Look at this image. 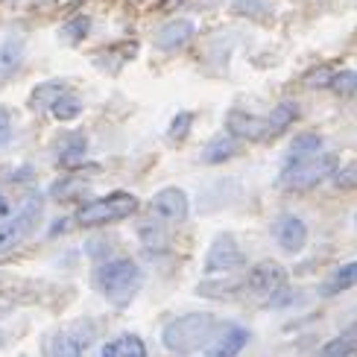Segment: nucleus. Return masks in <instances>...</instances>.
I'll return each instance as SVG.
<instances>
[{
    "label": "nucleus",
    "instance_id": "nucleus-21",
    "mask_svg": "<svg viewBox=\"0 0 357 357\" xmlns=\"http://www.w3.org/2000/svg\"><path fill=\"white\" fill-rule=\"evenodd\" d=\"M357 351V328H349L340 337L328 340L322 349H319V357H351Z\"/></svg>",
    "mask_w": 357,
    "mask_h": 357
},
{
    "label": "nucleus",
    "instance_id": "nucleus-6",
    "mask_svg": "<svg viewBox=\"0 0 357 357\" xmlns=\"http://www.w3.org/2000/svg\"><path fill=\"white\" fill-rule=\"evenodd\" d=\"M281 287H287V270L275 261H261L258 266H252L243 281V290H249L255 299L264 302H270Z\"/></svg>",
    "mask_w": 357,
    "mask_h": 357
},
{
    "label": "nucleus",
    "instance_id": "nucleus-27",
    "mask_svg": "<svg viewBox=\"0 0 357 357\" xmlns=\"http://www.w3.org/2000/svg\"><path fill=\"white\" fill-rule=\"evenodd\" d=\"M190 126H193V114H190V112H178L173 121H170V129H167L170 141H185L188 132H190Z\"/></svg>",
    "mask_w": 357,
    "mask_h": 357
},
{
    "label": "nucleus",
    "instance_id": "nucleus-20",
    "mask_svg": "<svg viewBox=\"0 0 357 357\" xmlns=\"http://www.w3.org/2000/svg\"><path fill=\"white\" fill-rule=\"evenodd\" d=\"M24 62V44L18 38H6L0 44V79L12 77Z\"/></svg>",
    "mask_w": 357,
    "mask_h": 357
},
{
    "label": "nucleus",
    "instance_id": "nucleus-25",
    "mask_svg": "<svg viewBox=\"0 0 357 357\" xmlns=\"http://www.w3.org/2000/svg\"><path fill=\"white\" fill-rule=\"evenodd\" d=\"M328 88L337 97H354L357 94V70H337Z\"/></svg>",
    "mask_w": 357,
    "mask_h": 357
},
{
    "label": "nucleus",
    "instance_id": "nucleus-29",
    "mask_svg": "<svg viewBox=\"0 0 357 357\" xmlns=\"http://www.w3.org/2000/svg\"><path fill=\"white\" fill-rule=\"evenodd\" d=\"M9 138H12V112L0 106V150L9 144Z\"/></svg>",
    "mask_w": 357,
    "mask_h": 357
},
{
    "label": "nucleus",
    "instance_id": "nucleus-19",
    "mask_svg": "<svg viewBox=\"0 0 357 357\" xmlns=\"http://www.w3.org/2000/svg\"><path fill=\"white\" fill-rule=\"evenodd\" d=\"M357 287V261H349L343 266H337V273L328 278V284L322 287V296H337Z\"/></svg>",
    "mask_w": 357,
    "mask_h": 357
},
{
    "label": "nucleus",
    "instance_id": "nucleus-17",
    "mask_svg": "<svg viewBox=\"0 0 357 357\" xmlns=\"http://www.w3.org/2000/svg\"><path fill=\"white\" fill-rule=\"evenodd\" d=\"M237 153H241V141H234L231 135H220V138L205 144L202 161H205V165H222V161L234 158Z\"/></svg>",
    "mask_w": 357,
    "mask_h": 357
},
{
    "label": "nucleus",
    "instance_id": "nucleus-1",
    "mask_svg": "<svg viewBox=\"0 0 357 357\" xmlns=\"http://www.w3.org/2000/svg\"><path fill=\"white\" fill-rule=\"evenodd\" d=\"M217 325H220L217 317L208 314V310L176 317V319H170L165 325V331H161V346H165L170 354H176V357L202 351L208 346V340L214 337Z\"/></svg>",
    "mask_w": 357,
    "mask_h": 357
},
{
    "label": "nucleus",
    "instance_id": "nucleus-5",
    "mask_svg": "<svg viewBox=\"0 0 357 357\" xmlns=\"http://www.w3.org/2000/svg\"><path fill=\"white\" fill-rule=\"evenodd\" d=\"M41 217H44V197L41 193H29V197L21 202L18 211L9 214L3 222H0V252L26 241V237L38 229Z\"/></svg>",
    "mask_w": 357,
    "mask_h": 357
},
{
    "label": "nucleus",
    "instance_id": "nucleus-7",
    "mask_svg": "<svg viewBox=\"0 0 357 357\" xmlns=\"http://www.w3.org/2000/svg\"><path fill=\"white\" fill-rule=\"evenodd\" d=\"M94 343V331H91V322L82 319L70 328L59 331L56 337H50L47 343V357H85L88 346Z\"/></svg>",
    "mask_w": 357,
    "mask_h": 357
},
{
    "label": "nucleus",
    "instance_id": "nucleus-22",
    "mask_svg": "<svg viewBox=\"0 0 357 357\" xmlns=\"http://www.w3.org/2000/svg\"><path fill=\"white\" fill-rule=\"evenodd\" d=\"M79 112H82V100L73 91H62L50 102V114L56 117V121H77Z\"/></svg>",
    "mask_w": 357,
    "mask_h": 357
},
{
    "label": "nucleus",
    "instance_id": "nucleus-2",
    "mask_svg": "<svg viewBox=\"0 0 357 357\" xmlns=\"http://www.w3.org/2000/svg\"><path fill=\"white\" fill-rule=\"evenodd\" d=\"M141 266L132 258H112L94 270V287L106 296L114 307H126L141 290Z\"/></svg>",
    "mask_w": 357,
    "mask_h": 357
},
{
    "label": "nucleus",
    "instance_id": "nucleus-8",
    "mask_svg": "<svg viewBox=\"0 0 357 357\" xmlns=\"http://www.w3.org/2000/svg\"><path fill=\"white\" fill-rule=\"evenodd\" d=\"M249 328L246 325H237V322H226V325H217L214 337L208 340V346L202 349L205 357H237L246 346H249Z\"/></svg>",
    "mask_w": 357,
    "mask_h": 357
},
{
    "label": "nucleus",
    "instance_id": "nucleus-28",
    "mask_svg": "<svg viewBox=\"0 0 357 357\" xmlns=\"http://www.w3.org/2000/svg\"><path fill=\"white\" fill-rule=\"evenodd\" d=\"M334 185H337V188H343V190L357 188V161H351V165L340 167V170L334 173Z\"/></svg>",
    "mask_w": 357,
    "mask_h": 357
},
{
    "label": "nucleus",
    "instance_id": "nucleus-33",
    "mask_svg": "<svg viewBox=\"0 0 357 357\" xmlns=\"http://www.w3.org/2000/svg\"><path fill=\"white\" fill-rule=\"evenodd\" d=\"M0 346H3V334H0Z\"/></svg>",
    "mask_w": 357,
    "mask_h": 357
},
{
    "label": "nucleus",
    "instance_id": "nucleus-9",
    "mask_svg": "<svg viewBox=\"0 0 357 357\" xmlns=\"http://www.w3.org/2000/svg\"><path fill=\"white\" fill-rule=\"evenodd\" d=\"M246 264L241 246L231 234H217L214 243L208 246V255H205V273H234Z\"/></svg>",
    "mask_w": 357,
    "mask_h": 357
},
{
    "label": "nucleus",
    "instance_id": "nucleus-26",
    "mask_svg": "<svg viewBox=\"0 0 357 357\" xmlns=\"http://www.w3.org/2000/svg\"><path fill=\"white\" fill-rule=\"evenodd\" d=\"M88 29H91V21H88L85 15H77V18H70V21L62 26V33H65V38H68L70 44H77V41H82V38L88 36Z\"/></svg>",
    "mask_w": 357,
    "mask_h": 357
},
{
    "label": "nucleus",
    "instance_id": "nucleus-18",
    "mask_svg": "<svg viewBox=\"0 0 357 357\" xmlns=\"http://www.w3.org/2000/svg\"><path fill=\"white\" fill-rule=\"evenodd\" d=\"M322 153V135L319 132H302L290 141V150H287V161H302L310 155H319Z\"/></svg>",
    "mask_w": 357,
    "mask_h": 357
},
{
    "label": "nucleus",
    "instance_id": "nucleus-4",
    "mask_svg": "<svg viewBox=\"0 0 357 357\" xmlns=\"http://www.w3.org/2000/svg\"><path fill=\"white\" fill-rule=\"evenodd\" d=\"M138 197L129 190H112L106 197H100L94 202L82 205L77 211V226L82 229H97V226H112V222H121L132 214H138Z\"/></svg>",
    "mask_w": 357,
    "mask_h": 357
},
{
    "label": "nucleus",
    "instance_id": "nucleus-24",
    "mask_svg": "<svg viewBox=\"0 0 357 357\" xmlns=\"http://www.w3.org/2000/svg\"><path fill=\"white\" fill-rule=\"evenodd\" d=\"M234 12L237 15H246V18H273V3L270 0H234Z\"/></svg>",
    "mask_w": 357,
    "mask_h": 357
},
{
    "label": "nucleus",
    "instance_id": "nucleus-15",
    "mask_svg": "<svg viewBox=\"0 0 357 357\" xmlns=\"http://www.w3.org/2000/svg\"><path fill=\"white\" fill-rule=\"evenodd\" d=\"M264 121H266V135H270V141H273V138L281 135V132H287V126H293L296 121H299V106H296V102H278Z\"/></svg>",
    "mask_w": 357,
    "mask_h": 357
},
{
    "label": "nucleus",
    "instance_id": "nucleus-11",
    "mask_svg": "<svg viewBox=\"0 0 357 357\" xmlns=\"http://www.w3.org/2000/svg\"><path fill=\"white\" fill-rule=\"evenodd\" d=\"M153 214L161 217V220H170V222H182L190 211V202H188V193L182 188H165V190H158L153 202Z\"/></svg>",
    "mask_w": 357,
    "mask_h": 357
},
{
    "label": "nucleus",
    "instance_id": "nucleus-32",
    "mask_svg": "<svg viewBox=\"0 0 357 357\" xmlns=\"http://www.w3.org/2000/svg\"><path fill=\"white\" fill-rule=\"evenodd\" d=\"M9 214V202L3 199V193H0V217H6Z\"/></svg>",
    "mask_w": 357,
    "mask_h": 357
},
{
    "label": "nucleus",
    "instance_id": "nucleus-13",
    "mask_svg": "<svg viewBox=\"0 0 357 357\" xmlns=\"http://www.w3.org/2000/svg\"><path fill=\"white\" fill-rule=\"evenodd\" d=\"M273 237L281 252L287 255H299V252L307 246V226L299 217H281L273 226Z\"/></svg>",
    "mask_w": 357,
    "mask_h": 357
},
{
    "label": "nucleus",
    "instance_id": "nucleus-3",
    "mask_svg": "<svg viewBox=\"0 0 357 357\" xmlns=\"http://www.w3.org/2000/svg\"><path fill=\"white\" fill-rule=\"evenodd\" d=\"M340 170V161L337 153H319V155H310L302 161H284V170L278 176V185L287 188L293 193H302L322 185L325 178H334V173Z\"/></svg>",
    "mask_w": 357,
    "mask_h": 357
},
{
    "label": "nucleus",
    "instance_id": "nucleus-23",
    "mask_svg": "<svg viewBox=\"0 0 357 357\" xmlns=\"http://www.w3.org/2000/svg\"><path fill=\"white\" fill-rule=\"evenodd\" d=\"M241 290H243L241 281H205L197 293L205 296V299H231Z\"/></svg>",
    "mask_w": 357,
    "mask_h": 357
},
{
    "label": "nucleus",
    "instance_id": "nucleus-30",
    "mask_svg": "<svg viewBox=\"0 0 357 357\" xmlns=\"http://www.w3.org/2000/svg\"><path fill=\"white\" fill-rule=\"evenodd\" d=\"M138 231L144 234V243H150V246H161V243H165V241H161L165 234H161V231L153 226V222H146V226H141Z\"/></svg>",
    "mask_w": 357,
    "mask_h": 357
},
{
    "label": "nucleus",
    "instance_id": "nucleus-14",
    "mask_svg": "<svg viewBox=\"0 0 357 357\" xmlns=\"http://www.w3.org/2000/svg\"><path fill=\"white\" fill-rule=\"evenodd\" d=\"M100 357H150V351L138 334H121L102 346Z\"/></svg>",
    "mask_w": 357,
    "mask_h": 357
},
{
    "label": "nucleus",
    "instance_id": "nucleus-10",
    "mask_svg": "<svg viewBox=\"0 0 357 357\" xmlns=\"http://www.w3.org/2000/svg\"><path fill=\"white\" fill-rule=\"evenodd\" d=\"M226 129H229V135L234 141H252V144H258V141H270V135H266V121L258 114H252V112H243V109H231L226 114Z\"/></svg>",
    "mask_w": 357,
    "mask_h": 357
},
{
    "label": "nucleus",
    "instance_id": "nucleus-31",
    "mask_svg": "<svg viewBox=\"0 0 357 357\" xmlns=\"http://www.w3.org/2000/svg\"><path fill=\"white\" fill-rule=\"evenodd\" d=\"M334 77V70L328 68H322V70H314V77H307V85H314V88H322V85H328Z\"/></svg>",
    "mask_w": 357,
    "mask_h": 357
},
{
    "label": "nucleus",
    "instance_id": "nucleus-16",
    "mask_svg": "<svg viewBox=\"0 0 357 357\" xmlns=\"http://www.w3.org/2000/svg\"><path fill=\"white\" fill-rule=\"evenodd\" d=\"M85 150H88V141L82 132H70V135H65L62 144L56 146V158L62 167H77L85 158Z\"/></svg>",
    "mask_w": 357,
    "mask_h": 357
},
{
    "label": "nucleus",
    "instance_id": "nucleus-12",
    "mask_svg": "<svg viewBox=\"0 0 357 357\" xmlns=\"http://www.w3.org/2000/svg\"><path fill=\"white\" fill-rule=\"evenodd\" d=\"M193 36H197V24L190 18H176L165 26H158V33L153 36V44L161 53H173V50H182Z\"/></svg>",
    "mask_w": 357,
    "mask_h": 357
}]
</instances>
